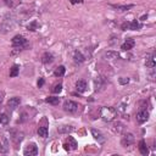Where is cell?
Masks as SVG:
<instances>
[{
  "mask_svg": "<svg viewBox=\"0 0 156 156\" xmlns=\"http://www.w3.org/2000/svg\"><path fill=\"white\" fill-rule=\"evenodd\" d=\"M100 117L105 122H112L117 117V110L111 106H102L100 108Z\"/></svg>",
  "mask_w": 156,
  "mask_h": 156,
  "instance_id": "obj_1",
  "label": "cell"
},
{
  "mask_svg": "<svg viewBox=\"0 0 156 156\" xmlns=\"http://www.w3.org/2000/svg\"><path fill=\"white\" fill-rule=\"evenodd\" d=\"M11 43H12V48H13V49H17V50H24V49H27V48L29 46L28 40H27L23 35H20V34L15 35V37L12 38Z\"/></svg>",
  "mask_w": 156,
  "mask_h": 156,
  "instance_id": "obj_2",
  "label": "cell"
},
{
  "mask_svg": "<svg viewBox=\"0 0 156 156\" xmlns=\"http://www.w3.org/2000/svg\"><path fill=\"white\" fill-rule=\"evenodd\" d=\"M63 110H65L66 112H68V113L74 115V113H78V112H79L80 105L77 104V102H74V101H72V100H66V101L63 102Z\"/></svg>",
  "mask_w": 156,
  "mask_h": 156,
  "instance_id": "obj_3",
  "label": "cell"
},
{
  "mask_svg": "<svg viewBox=\"0 0 156 156\" xmlns=\"http://www.w3.org/2000/svg\"><path fill=\"white\" fill-rule=\"evenodd\" d=\"M78 147V144H77V140L73 138V136H67L66 141L63 143V149L66 151H71V150H76Z\"/></svg>",
  "mask_w": 156,
  "mask_h": 156,
  "instance_id": "obj_4",
  "label": "cell"
},
{
  "mask_svg": "<svg viewBox=\"0 0 156 156\" xmlns=\"http://www.w3.org/2000/svg\"><path fill=\"white\" fill-rule=\"evenodd\" d=\"M23 155L24 156H35V155H38V146H37V144L35 143H29L26 146V149L23 151Z\"/></svg>",
  "mask_w": 156,
  "mask_h": 156,
  "instance_id": "obj_5",
  "label": "cell"
},
{
  "mask_svg": "<svg viewBox=\"0 0 156 156\" xmlns=\"http://www.w3.org/2000/svg\"><path fill=\"white\" fill-rule=\"evenodd\" d=\"M147 119H149V112H147L145 108H140V110L136 112V122H138L139 124H143V123H145Z\"/></svg>",
  "mask_w": 156,
  "mask_h": 156,
  "instance_id": "obj_6",
  "label": "cell"
},
{
  "mask_svg": "<svg viewBox=\"0 0 156 156\" xmlns=\"http://www.w3.org/2000/svg\"><path fill=\"white\" fill-rule=\"evenodd\" d=\"M134 140H135V138H134V135H133L132 133H126V134L122 136V139H121V144H122V146L127 147V146L132 145V144L134 143Z\"/></svg>",
  "mask_w": 156,
  "mask_h": 156,
  "instance_id": "obj_7",
  "label": "cell"
},
{
  "mask_svg": "<svg viewBox=\"0 0 156 156\" xmlns=\"http://www.w3.org/2000/svg\"><path fill=\"white\" fill-rule=\"evenodd\" d=\"M91 134H93L94 139H95V140H98V143H99V144H104V143L106 141V136H105V135H104L99 129L93 128V129H91Z\"/></svg>",
  "mask_w": 156,
  "mask_h": 156,
  "instance_id": "obj_8",
  "label": "cell"
},
{
  "mask_svg": "<svg viewBox=\"0 0 156 156\" xmlns=\"http://www.w3.org/2000/svg\"><path fill=\"white\" fill-rule=\"evenodd\" d=\"M20 104H21V98L13 96V98H11V99L7 101V107H9L10 110H16V108L20 106Z\"/></svg>",
  "mask_w": 156,
  "mask_h": 156,
  "instance_id": "obj_9",
  "label": "cell"
},
{
  "mask_svg": "<svg viewBox=\"0 0 156 156\" xmlns=\"http://www.w3.org/2000/svg\"><path fill=\"white\" fill-rule=\"evenodd\" d=\"M9 147H10L9 140L4 135L0 136V154H6L9 151Z\"/></svg>",
  "mask_w": 156,
  "mask_h": 156,
  "instance_id": "obj_10",
  "label": "cell"
},
{
  "mask_svg": "<svg viewBox=\"0 0 156 156\" xmlns=\"http://www.w3.org/2000/svg\"><path fill=\"white\" fill-rule=\"evenodd\" d=\"M134 45H135V40H134L133 38H128V39H126V41L121 45V49H122L123 51H128V50L133 49Z\"/></svg>",
  "mask_w": 156,
  "mask_h": 156,
  "instance_id": "obj_11",
  "label": "cell"
},
{
  "mask_svg": "<svg viewBox=\"0 0 156 156\" xmlns=\"http://www.w3.org/2000/svg\"><path fill=\"white\" fill-rule=\"evenodd\" d=\"M155 58H156V56H155V52H152L151 55H147V56H146V61H145V65H146V67H147V68H150V69H154V68H155V66H156Z\"/></svg>",
  "mask_w": 156,
  "mask_h": 156,
  "instance_id": "obj_12",
  "label": "cell"
},
{
  "mask_svg": "<svg viewBox=\"0 0 156 156\" xmlns=\"http://www.w3.org/2000/svg\"><path fill=\"white\" fill-rule=\"evenodd\" d=\"M105 83H106V80L104 79V77H101V76H99V77H96V78L94 79V85H95V91H99V90H101V89L104 88V85H105Z\"/></svg>",
  "mask_w": 156,
  "mask_h": 156,
  "instance_id": "obj_13",
  "label": "cell"
},
{
  "mask_svg": "<svg viewBox=\"0 0 156 156\" xmlns=\"http://www.w3.org/2000/svg\"><path fill=\"white\" fill-rule=\"evenodd\" d=\"M110 6H111V7H113L115 10H117V11H128V10H130V9H133V7H134V5H133V4H129V5L110 4Z\"/></svg>",
  "mask_w": 156,
  "mask_h": 156,
  "instance_id": "obj_14",
  "label": "cell"
},
{
  "mask_svg": "<svg viewBox=\"0 0 156 156\" xmlns=\"http://www.w3.org/2000/svg\"><path fill=\"white\" fill-rule=\"evenodd\" d=\"M138 149H139V152H140L143 156L149 155V147H147V145H146V143H145L144 139H141V140L139 141V146H138Z\"/></svg>",
  "mask_w": 156,
  "mask_h": 156,
  "instance_id": "obj_15",
  "label": "cell"
},
{
  "mask_svg": "<svg viewBox=\"0 0 156 156\" xmlns=\"http://www.w3.org/2000/svg\"><path fill=\"white\" fill-rule=\"evenodd\" d=\"M52 61H54V55H52L51 52L46 51V52L43 54V56H41V62H43L44 65H49V63H51Z\"/></svg>",
  "mask_w": 156,
  "mask_h": 156,
  "instance_id": "obj_16",
  "label": "cell"
},
{
  "mask_svg": "<svg viewBox=\"0 0 156 156\" xmlns=\"http://www.w3.org/2000/svg\"><path fill=\"white\" fill-rule=\"evenodd\" d=\"M76 89L78 93H84L87 90V82L84 79H79L76 82Z\"/></svg>",
  "mask_w": 156,
  "mask_h": 156,
  "instance_id": "obj_17",
  "label": "cell"
},
{
  "mask_svg": "<svg viewBox=\"0 0 156 156\" xmlns=\"http://www.w3.org/2000/svg\"><path fill=\"white\" fill-rule=\"evenodd\" d=\"M141 23H139L138 20H133L130 22H128V29H132V30H139L141 29Z\"/></svg>",
  "mask_w": 156,
  "mask_h": 156,
  "instance_id": "obj_18",
  "label": "cell"
},
{
  "mask_svg": "<svg viewBox=\"0 0 156 156\" xmlns=\"http://www.w3.org/2000/svg\"><path fill=\"white\" fill-rule=\"evenodd\" d=\"M73 60H74V62H77V63H83V62L85 61V57H84V55H83L79 50H76L74 54H73Z\"/></svg>",
  "mask_w": 156,
  "mask_h": 156,
  "instance_id": "obj_19",
  "label": "cell"
},
{
  "mask_svg": "<svg viewBox=\"0 0 156 156\" xmlns=\"http://www.w3.org/2000/svg\"><path fill=\"white\" fill-rule=\"evenodd\" d=\"M65 72H66L65 66L60 65V66H57V67L55 68V71H54V76H55V77H63V76H65Z\"/></svg>",
  "mask_w": 156,
  "mask_h": 156,
  "instance_id": "obj_20",
  "label": "cell"
},
{
  "mask_svg": "<svg viewBox=\"0 0 156 156\" xmlns=\"http://www.w3.org/2000/svg\"><path fill=\"white\" fill-rule=\"evenodd\" d=\"M11 139H12V141L15 143V145H17L18 143H21V141H22V139H23V134H22V133L16 132V133H13V134L11 135Z\"/></svg>",
  "mask_w": 156,
  "mask_h": 156,
  "instance_id": "obj_21",
  "label": "cell"
},
{
  "mask_svg": "<svg viewBox=\"0 0 156 156\" xmlns=\"http://www.w3.org/2000/svg\"><path fill=\"white\" fill-rule=\"evenodd\" d=\"M105 57H106V58H108V60H116V58H118V57H119V54H118L117 51L110 50V51H107V52L105 54Z\"/></svg>",
  "mask_w": 156,
  "mask_h": 156,
  "instance_id": "obj_22",
  "label": "cell"
},
{
  "mask_svg": "<svg viewBox=\"0 0 156 156\" xmlns=\"http://www.w3.org/2000/svg\"><path fill=\"white\" fill-rule=\"evenodd\" d=\"M45 102H48V104H50V105H58V102H60V98L58 96H48L46 99H45Z\"/></svg>",
  "mask_w": 156,
  "mask_h": 156,
  "instance_id": "obj_23",
  "label": "cell"
},
{
  "mask_svg": "<svg viewBox=\"0 0 156 156\" xmlns=\"http://www.w3.org/2000/svg\"><path fill=\"white\" fill-rule=\"evenodd\" d=\"M18 73H20V66L18 65H12V67L10 68V77H17L18 76Z\"/></svg>",
  "mask_w": 156,
  "mask_h": 156,
  "instance_id": "obj_24",
  "label": "cell"
},
{
  "mask_svg": "<svg viewBox=\"0 0 156 156\" xmlns=\"http://www.w3.org/2000/svg\"><path fill=\"white\" fill-rule=\"evenodd\" d=\"M57 130H58V133H71L74 130V128L72 126H61L57 128Z\"/></svg>",
  "mask_w": 156,
  "mask_h": 156,
  "instance_id": "obj_25",
  "label": "cell"
},
{
  "mask_svg": "<svg viewBox=\"0 0 156 156\" xmlns=\"http://www.w3.org/2000/svg\"><path fill=\"white\" fill-rule=\"evenodd\" d=\"M48 134H49V132H48V127L41 126V127L38 128V135H39V136H41V138H46Z\"/></svg>",
  "mask_w": 156,
  "mask_h": 156,
  "instance_id": "obj_26",
  "label": "cell"
},
{
  "mask_svg": "<svg viewBox=\"0 0 156 156\" xmlns=\"http://www.w3.org/2000/svg\"><path fill=\"white\" fill-rule=\"evenodd\" d=\"M39 27H40V24L38 23V21H32V22L27 26V29H28V30H30V32H35Z\"/></svg>",
  "mask_w": 156,
  "mask_h": 156,
  "instance_id": "obj_27",
  "label": "cell"
},
{
  "mask_svg": "<svg viewBox=\"0 0 156 156\" xmlns=\"http://www.w3.org/2000/svg\"><path fill=\"white\" fill-rule=\"evenodd\" d=\"M18 4H20V0H5V5L7 7H10V9L16 7Z\"/></svg>",
  "mask_w": 156,
  "mask_h": 156,
  "instance_id": "obj_28",
  "label": "cell"
},
{
  "mask_svg": "<svg viewBox=\"0 0 156 156\" xmlns=\"http://www.w3.org/2000/svg\"><path fill=\"white\" fill-rule=\"evenodd\" d=\"M9 121H10V118L7 117V115H5V113H0V124L6 126V124L9 123Z\"/></svg>",
  "mask_w": 156,
  "mask_h": 156,
  "instance_id": "obj_29",
  "label": "cell"
},
{
  "mask_svg": "<svg viewBox=\"0 0 156 156\" xmlns=\"http://www.w3.org/2000/svg\"><path fill=\"white\" fill-rule=\"evenodd\" d=\"M113 127H115V130H116L117 133H122V132L124 130V126H123L122 123H116Z\"/></svg>",
  "mask_w": 156,
  "mask_h": 156,
  "instance_id": "obj_30",
  "label": "cell"
},
{
  "mask_svg": "<svg viewBox=\"0 0 156 156\" xmlns=\"http://www.w3.org/2000/svg\"><path fill=\"white\" fill-rule=\"evenodd\" d=\"M61 90H62V84H61V83L56 84V85L52 88V93H55V94H58V93H61Z\"/></svg>",
  "mask_w": 156,
  "mask_h": 156,
  "instance_id": "obj_31",
  "label": "cell"
},
{
  "mask_svg": "<svg viewBox=\"0 0 156 156\" xmlns=\"http://www.w3.org/2000/svg\"><path fill=\"white\" fill-rule=\"evenodd\" d=\"M108 43H110V45H116V44L118 43V37H116V35H111Z\"/></svg>",
  "mask_w": 156,
  "mask_h": 156,
  "instance_id": "obj_32",
  "label": "cell"
},
{
  "mask_svg": "<svg viewBox=\"0 0 156 156\" xmlns=\"http://www.w3.org/2000/svg\"><path fill=\"white\" fill-rule=\"evenodd\" d=\"M118 82H119V84L126 85V84H128V83H129V78H128V77H121V78L118 79Z\"/></svg>",
  "mask_w": 156,
  "mask_h": 156,
  "instance_id": "obj_33",
  "label": "cell"
},
{
  "mask_svg": "<svg viewBox=\"0 0 156 156\" xmlns=\"http://www.w3.org/2000/svg\"><path fill=\"white\" fill-rule=\"evenodd\" d=\"M44 83H45L44 78H39V80H38V88H41L44 85Z\"/></svg>",
  "mask_w": 156,
  "mask_h": 156,
  "instance_id": "obj_34",
  "label": "cell"
},
{
  "mask_svg": "<svg viewBox=\"0 0 156 156\" xmlns=\"http://www.w3.org/2000/svg\"><path fill=\"white\" fill-rule=\"evenodd\" d=\"M68 1H69L71 4H73V5H74V4H83V2H84V0H68Z\"/></svg>",
  "mask_w": 156,
  "mask_h": 156,
  "instance_id": "obj_35",
  "label": "cell"
},
{
  "mask_svg": "<svg viewBox=\"0 0 156 156\" xmlns=\"http://www.w3.org/2000/svg\"><path fill=\"white\" fill-rule=\"evenodd\" d=\"M1 101H2V98H1V94H0V104H1Z\"/></svg>",
  "mask_w": 156,
  "mask_h": 156,
  "instance_id": "obj_36",
  "label": "cell"
}]
</instances>
